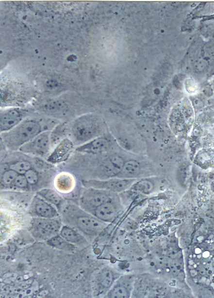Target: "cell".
<instances>
[{
    "instance_id": "obj_1",
    "label": "cell",
    "mask_w": 214,
    "mask_h": 298,
    "mask_svg": "<svg viewBox=\"0 0 214 298\" xmlns=\"http://www.w3.org/2000/svg\"><path fill=\"white\" fill-rule=\"evenodd\" d=\"M61 215L67 225L73 227L83 234L90 237L99 234L108 225L107 223L101 221L76 205L66 206Z\"/></svg>"
},
{
    "instance_id": "obj_2",
    "label": "cell",
    "mask_w": 214,
    "mask_h": 298,
    "mask_svg": "<svg viewBox=\"0 0 214 298\" xmlns=\"http://www.w3.org/2000/svg\"><path fill=\"white\" fill-rule=\"evenodd\" d=\"M43 132L39 121L25 119L12 130L2 133L1 140L9 150L16 151Z\"/></svg>"
},
{
    "instance_id": "obj_3",
    "label": "cell",
    "mask_w": 214,
    "mask_h": 298,
    "mask_svg": "<svg viewBox=\"0 0 214 298\" xmlns=\"http://www.w3.org/2000/svg\"><path fill=\"white\" fill-rule=\"evenodd\" d=\"M100 127L93 114L83 115L74 121L71 134L75 143L81 145L100 136Z\"/></svg>"
},
{
    "instance_id": "obj_4",
    "label": "cell",
    "mask_w": 214,
    "mask_h": 298,
    "mask_svg": "<svg viewBox=\"0 0 214 298\" xmlns=\"http://www.w3.org/2000/svg\"><path fill=\"white\" fill-rule=\"evenodd\" d=\"M62 225L59 216L54 218L35 217L31 222V232L34 238L46 242L59 234Z\"/></svg>"
},
{
    "instance_id": "obj_5",
    "label": "cell",
    "mask_w": 214,
    "mask_h": 298,
    "mask_svg": "<svg viewBox=\"0 0 214 298\" xmlns=\"http://www.w3.org/2000/svg\"><path fill=\"white\" fill-rule=\"evenodd\" d=\"M137 179H125L111 178L106 180L83 181L86 188H93L112 193H121L129 190Z\"/></svg>"
},
{
    "instance_id": "obj_6",
    "label": "cell",
    "mask_w": 214,
    "mask_h": 298,
    "mask_svg": "<svg viewBox=\"0 0 214 298\" xmlns=\"http://www.w3.org/2000/svg\"><path fill=\"white\" fill-rule=\"evenodd\" d=\"M86 188L81 196L79 206L91 214L99 206L114 199L112 193L93 188Z\"/></svg>"
},
{
    "instance_id": "obj_7",
    "label": "cell",
    "mask_w": 214,
    "mask_h": 298,
    "mask_svg": "<svg viewBox=\"0 0 214 298\" xmlns=\"http://www.w3.org/2000/svg\"><path fill=\"white\" fill-rule=\"evenodd\" d=\"M51 131L42 132L27 144L22 146L19 151L26 154L45 157L50 153L52 148L50 141Z\"/></svg>"
},
{
    "instance_id": "obj_8",
    "label": "cell",
    "mask_w": 214,
    "mask_h": 298,
    "mask_svg": "<svg viewBox=\"0 0 214 298\" xmlns=\"http://www.w3.org/2000/svg\"><path fill=\"white\" fill-rule=\"evenodd\" d=\"M28 112L21 108H10L3 111L0 118V130L1 133L8 132L19 125L27 116Z\"/></svg>"
},
{
    "instance_id": "obj_9",
    "label": "cell",
    "mask_w": 214,
    "mask_h": 298,
    "mask_svg": "<svg viewBox=\"0 0 214 298\" xmlns=\"http://www.w3.org/2000/svg\"><path fill=\"white\" fill-rule=\"evenodd\" d=\"M113 142L105 135H100L84 144L78 146L76 149L80 153L102 154L111 150Z\"/></svg>"
},
{
    "instance_id": "obj_10",
    "label": "cell",
    "mask_w": 214,
    "mask_h": 298,
    "mask_svg": "<svg viewBox=\"0 0 214 298\" xmlns=\"http://www.w3.org/2000/svg\"><path fill=\"white\" fill-rule=\"evenodd\" d=\"M30 212L35 217L54 218L59 217V213L55 206L47 202L38 195L33 199Z\"/></svg>"
},
{
    "instance_id": "obj_11",
    "label": "cell",
    "mask_w": 214,
    "mask_h": 298,
    "mask_svg": "<svg viewBox=\"0 0 214 298\" xmlns=\"http://www.w3.org/2000/svg\"><path fill=\"white\" fill-rule=\"evenodd\" d=\"M116 280V274L110 267H105L97 274L94 280L95 290L97 295L102 294L110 290Z\"/></svg>"
},
{
    "instance_id": "obj_12",
    "label": "cell",
    "mask_w": 214,
    "mask_h": 298,
    "mask_svg": "<svg viewBox=\"0 0 214 298\" xmlns=\"http://www.w3.org/2000/svg\"><path fill=\"white\" fill-rule=\"evenodd\" d=\"M132 280L130 276H122L115 282L107 292L105 297L110 298H128L131 297Z\"/></svg>"
},
{
    "instance_id": "obj_13",
    "label": "cell",
    "mask_w": 214,
    "mask_h": 298,
    "mask_svg": "<svg viewBox=\"0 0 214 298\" xmlns=\"http://www.w3.org/2000/svg\"><path fill=\"white\" fill-rule=\"evenodd\" d=\"M114 198L101 204L92 213L97 218L105 223L114 221L118 215V208Z\"/></svg>"
},
{
    "instance_id": "obj_14",
    "label": "cell",
    "mask_w": 214,
    "mask_h": 298,
    "mask_svg": "<svg viewBox=\"0 0 214 298\" xmlns=\"http://www.w3.org/2000/svg\"><path fill=\"white\" fill-rule=\"evenodd\" d=\"M74 148L72 141L65 138L58 144L52 153L49 157L51 162H60L69 156Z\"/></svg>"
},
{
    "instance_id": "obj_15",
    "label": "cell",
    "mask_w": 214,
    "mask_h": 298,
    "mask_svg": "<svg viewBox=\"0 0 214 298\" xmlns=\"http://www.w3.org/2000/svg\"><path fill=\"white\" fill-rule=\"evenodd\" d=\"M141 173L140 163L135 160L125 161L121 171L115 178L125 179H137Z\"/></svg>"
},
{
    "instance_id": "obj_16",
    "label": "cell",
    "mask_w": 214,
    "mask_h": 298,
    "mask_svg": "<svg viewBox=\"0 0 214 298\" xmlns=\"http://www.w3.org/2000/svg\"><path fill=\"white\" fill-rule=\"evenodd\" d=\"M80 232L73 227L66 225L61 228L60 235L74 245H86V238Z\"/></svg>"
},
{
    "instance_id": "obj_17",
    "label": "cell",
    "mask_w": 214,
    "mask_h": 298,
    "mask_svg": "<svg viewBox=\"0 0 214 298\" xmlns=\"http://www.w3.org/2000/svg\"><path fill=\"white\" fill-rule=\"evenodd\" d=\"M37 195L40 196L50 204L59 209L63 204L64 199L61 196L52 189L44 188L37 192Z\"/></svg>"
},
{
    "instance_id": "obj_18",
    "label": "cell",
    "mask_w": 214,
    "mask_h": 298,
    "mask_svg": "<svg viewBox=\"0 0 214 298\" xmlns=\"http://www.w3.org/2000/svg\"><path fill=\"white\" fill-rule=\"evenodd\" d=\"M47 243L52 248L64 250V251L71 252L76 249L75 245L67 242L60 234L54 236L47 240Z\"/></svg>"
},
{
    "instance_id": "obj_19",
    "label": "cell",
    "mask_w": 214,
    "mask_h": 298,
    "mask_svg": "<svg viewBox=\"0 0 214 298\" xmlns=\"http://www.w3.org/2000/svg\"><path fill=\"white\" fill-rule=\"evenodd\" d=\"M155 185L150 179H144L136 181L130 188L132 191L142 195H149L154 191Z\"/></svg>"
},
{
    "instance_id": "obj_20",
    "label": "cell",
    "mask_w": 214,
    "mask_h": 298,
    "mask_svg": "<svg viewBox=\"0 0 214 298\" xmlns=\"http://www.w3.org/2000/svg\"><path fill=\"white\" fill-rule=\"evenodd\" d=\"M8 168L16 171L18 175H25L33 167L32 164L29 161H19L10 164Z\"/></svg>"
},
{
    "instance_id": "obj_21",
    "label": "cell",
    "mask_w": 214,
    "mask_h": 298,
    "mask_svg": "<svg viewBox=\"0 0 214 298\" xmlns=\"http://www.w3.org/2000/svg\"><path fill=\"white\" fill-rule=\"evenodd\" d=\"M18 174L12 169L8 168L1 175V182L3 185L6 187H12L14 182L16 181Z\"/></svg>"
},
{
    "instance_id": "obj_22",
    "label": "cell",
    "mask_w": 214,
    "mask_h": 298,
    "mask_svg": "<svg viewBox=\"0 0 214 298\" xmlns=\"http://www.w3.org/2000/svg\"><path fill=\"white\" fill-rule=\"evenodd\" d=\"M29 183L25 175H18L14 182L12 187L20 189H27L29 187Z\"/></svg>"
},
{
    "instance_id": "obj_23",
    "label": "cell",
    "mask_w": 214,
    "mask_h": 298,
    "mask_svg": "<svg viewBox=\"0 0 214 298\" xmlns=\"http://www.w3.org/2000/svg\"><path fill=\"white\" fill-rule=\"evenodd\" d=\"M25 175L30 185H35L39 182V177L38 172L33 168H31L30 170L27 171Z\"/></svg>"
},
{
    "instance_id": "obj_24",
    "label": "cell",
    "mask_w": 214,
    "mask_h": 298,
    "mask_svg": "<svg viewBox=\"0 0 214 298\" xmlns=\"http://www.w3.org/2000/svg\"><path fill=\"white\" fill-rule=\"evenodd\" d=\"M211 188H212V191L214 193V181L212 182V184H211Z\"/></svg>"
}]
</instances>
